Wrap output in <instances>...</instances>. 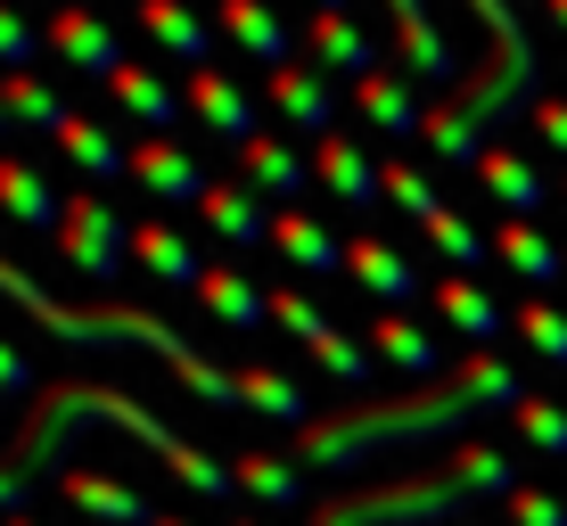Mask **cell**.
Here are the masks:
<instances>
[{
  "instance_id": "obj_28",
  "label": "cell",
  "mask_w": 567,
  "mask_h": 526,
  "mask_svg": "<svg viewBox=\"0 0 567 526\" xmlns=\"http://www.w3.org/2000/svg\"><path fill=\"white\" fill-rule=\"evenodd\" d=\"M230 477H239L247 502H264V510H297L305 502V470L280 453H230Z\"/></svg>"
},
{
  "instance_id": "obj_32",
  "label": "cell",
  "mask_w": 567,
  "mask_h": 526,
  "mask_svg": "<svg viewBox=\"0 0 567 526\" xmlns=\"http://www.w3.org/2000/svg\"><path fill=\"white\" fill-rule=\"evenodd\" d=\"M239 412L288 420L297 436L312 427V403H305V386H297V379H280V370H264V362H247V370H239Z\"/></svg>"
},
{
  "instance_id": "obj_51",
  "label": "cell",
  "mask_w": 567,
  "mask_h": 526,
  "mask_svg": "<svg viewBox=\"0 0 567 526\" xmlns=\"http://www.w3.org/2000/svg\"><path fill=\"white\" fill-rule=\"evenodd\" d=\"M0 444H9V436H0Z\"/></svg>"
},
{
  "instance_id": "obj_19",
  "label": "cell",
  "mask_w": 567,
  "mask_h": 526,
  "mask_svg": "<svg viewBox=\"0 0 567 526\" xmlns=\"http://www.w3.org/2000/svg\"><path fill=\"white\" fill-rule=\"evenodd\" d=\"M189 297H198V313H206V321H223V329H271L264 288L247 280L239 264H206V280L189 288Z\"/></svg>"
},
{
  "instance_id": "obj_31",
  "label": "cell",
  "mask_w": 567,
  "mask_h": 526,
  "mask_svg": "<svg viewBox=\"0 0 567 526\" xmlns=\"http://www.w3.org/2000/svg\"><path fill=\"white\" fill-rule=\"evenodd\" d=\"M370 354H386L395 370H412L420 386H427V379H444V370H436V338H427L412 313H379V321H370Z\"/></svg>"
},
{
  "instance_id": "obj_40",
  "label": "cell",
  "mask_w": 567,
  "mask_h": 526,
  "mask_svg": "<svg viewBox=\"0 0 567 526\" xmlns=\"http://www.w3.org/2000/svg\"><path fill=\"white\" fill-rule=\"evenodd\" d=\"M502 518L511 526H567V502L551 494V485H518V494L502 502Z\"/></svg>"
},
{
  "instance_id": "obj_39",
  "label": "cell",
  "mask_w": 567,
  "mask_h": 526,
  "mask_svg": "<svg viewBox=\"0 0 567 526\" xmlns=\"http://www.w3.org/2000/svg\"><path fill=\"white\" fill-rule=\"evenodd\" d=\"M33 50H50V42L9 9V0H0V74H25V66H33Z\"/></svg>"
},
{
  "instance_id": "obj_29",
  "label": "cell",
  "mask_w": 567,
  "mask_h": 526,
  "mask_svg": "<svg viewBox=\"0 0 567 526\" xmlns=\"http://www.w3.org/2000/svg\"><path fill=\"white\" fill-rule=\"evenodd\" d=\"M494 264H511L518 280H535V288H551L559 271H567V247H551L535 223H494Z\"/></svg>"
},
{
  "instance_id": "obj_4",
  "label": "cell",
  "mask_w": 567,
  "mask_h": 526,
  "mask_svg": "<svg viewBox=\"0 0 567 526\" xmlns=\"http://www.w3.org/2000/svg\"><path fill=\"white\" fill-rule=\"evenodd\" d=\"M518 461L494 444H461L444 461H420L403 477H362L338 485L329 502H312V526H461L477 502H511Z\"/></svg>"
},
{
  "instance_id": "obj_35",
  "label": "cell",
  "mask_w": 567,
  "mask_h": 526,
  "mask_svg": "<svg viewBox=\"0 0 567 526\" xmlns=\"http://www.w3.org/2000/svg\"><path fill=\"white\" fill-rule=\"evenodd\" d=\"M511 329H518L526 345H535L543 362H559V370H567V313H559L551 297H526L518 313H511Z\"/></svg>"
},
{
  "instance_id": "obj_27",
  "label": "cell",
  "mask_w": 567,
  "mask_h": 526,
  "mask_svg": "<svg viewBox=\"0 0 567 526\" xmlns=\"http://www.w3.org/2000/svg\"><path fill=\"white\" fill-rule=\"evenodd\" d=\"M420 239L436 247V264H453L461 280H468L477 264H494V239H477V230H468V214H461L453 198H436V206L420 214Z\"/></svg>"
},
{
  "instance_id": "obj_24",
  "label": "cell",
  "mask_w": 567,
  "mask_h": 526,
  "mask_svg": "<svg viewBox=\"0 0 567 526\" xmlns=\"http://www.w3.org/2000/svg\"><path fill=\"white\" fill-rule=\"evenodd\" d=\"M132 264L156 271V280H173V288H198L206 280V256L165 223V214H156V223H132Z\"/></svg>"
},
{
  "instance_id": "obj_15",
  "label": "cell",
  "mask_w": 567,
  "mask_h": 526,
  "mask_svg": "<svg viewBox=\"0 0 567 526\" xmlns=\"http://www.w3.org/2000/svg\"><path fill=\"white\" fill-rule=\"evenodd\" d=\"M305 58H312L321 74H346V83H362L370 66H386L379 42H370L354 17H329V9H312V25H305Z\"/></svg>"
},
{
  "instance_id": "obj_6",
  "label": "cell",
  "mask_w": 567,
  "mask_h": 526,
  "mask_svg": "<svg viewBox=\"0 0 567 526\" xmlns=\"http://www.w3.org/2000/svg\"><path fill=\"white\" fill-rule=\"evenodd\" d=\"M42 42H50V58H66V66H74V74H91V83H115V74L132 66L124 42H115V25H107V17H91L83 0H74V9H50Z\"/></svg>"
},
{
  "instance_id": "obj_48",
  "label": "cell",
  "mask_w": 567,
  "mask_h": 526,
  "mask_svg": "<svg viewBox=\"0 0 567 526\" xmlns=\"http://www.w3.org/2000/svg\"><path fill=\"white\" fill-rule=\"evenodd\" d=\"M230 526H264V518H230Z\"/></svg>"
},
{
  "instance_id": "obj_34",
  "label": "cell",
  "mask_w": 567,
  "mask_h": 526,
  "mask_svg": "<svg viewBox=\"0 0 567 526\" xmlns=\"http://www.w3.org/2000/svg\"><path fill=\"white\" fill-rule=\"evenodd\" d=\"M511 427H518V444H526V453H551V461H567V403H559V395H526L518 412H511Z\"/></svg>"
},
{
  "instance_id": "obj_41",
  "label": "cell",
  "mask_w": 567,
  "mask_h": 526,
  "mask_svg": "<svg viewBox=\"0 0 567 526\" xmlns=\"http://www.w3.org/2000/svg\"><path fill=\"white\" fill-rule=\"evenodd\" d=\"M17 395H42V386H33V362L0 338V403H17Z\"/></svg>"
},
{
  "instance_id": "obj_47",
  "label": "cell",
  "mask_w": 567,
  "mask_h": 526,
  "mask_svg": "<svg viewBox=\"0 0 567 526\" xmlns=\"http://www.w3.org/2000/svg\"><path fill=\"white\" fill-rule=\"evenodd\" d=\"M0 132H17V124H9V107H0Z\"/></svg>"
},
{
  "instance_id": "obj_30",
  "label": "cell",
  "mask_w": 567,
  "mask_h": 526,
  "mask_svg": "<svg viewBox=\"0 0 567 526\" xmlns=\"http://www.w3.org/2000/svg\"><path fill=\"white\" fill-rule=\"evenodd\" d=\"M58 157L83 165V173H91V189H107L115 173H132V148H115V132H100L91 115H66V124H58Z\"/></svg>"
},
{
  "instance_id": "obj_7",
  "label": "cell",
  "mask_w": 567,
  "mask_h": 526,
  "mask_svg": "<svg viewBox=\"0 0 567 526\" xmlns=\"http://www.w3.org/2000/svg\"><path fill=\"white\" fill-rule=\"evenodd\" d=\"M132 25H141L173 66H189V74L214 58V17L198 9V0H132Z\"/></svg>"
},
{
  "instance_id": "obj_12",
  "label": "cell",
  "mask_w": 567,
  "mask_h": 526,
  "mask_svg": "<svg viewBox=\"0 0 567 526\" xmlns=\"http://www.w3.org/2000/svg\"><path fill=\"white\" fill-rule=\"evenodd\" d=\"M346 271H354V288H362V297H379L386 313H403V305L427 288L420 271H412V256L386 247V239H370V230H362V239H346Z\"/></svg>"
},
{
  "instance_id": "obj_8",
  "label": "cell",
  "mask_w": 567,
  "mask_h": 526,
  "mask_svg": "<svg viewBox=\"0 0 567 526\" xmlns=\"http://www.w3.org/2000/svg\"><path fill=\"white\" fill-rule=\"evenodd\" d=\"M214 33H223L230 50H247L256 66H288V58H305L297 50V33H288V17L271 9V0H214Z\"/></svg>"
},
{
  "instance_id": "obj_37",
  "label": "cell",
  "mask_w": 567,
  "mask_h": 526,
  "mask_svg": "<svg viewBox=\"0 0 567 526\" xmlns=\"http://www.w3.org/2000/svg\"><path fill=\"white\" fill-rule=\"evenodd\" d=\"M305 354L321 362V379H338V386H362V395H370V345H354L346 329H329V338H321V345H305Z\"/></svg>"
},
{
  "instance_id": "obj_18",
  "label": "cell",
  "mask_w": 567,
  "mask_h": 526,
  "mask_svg": "<svg viewBox=\"0 0 567 526\" xmlns=\"http://www.w3.org/2000/svg\"><path fill=\"white\" fill-rule=\"evenodd\" d=\"M468 173H477V189H485V198H502V206H511V223H526V214H543V206L559 198V189L543 182V173L526 165L518 148H485V157L468 165Z\"/></svg>"
},
{
  "instance_id": "obj_26",
  "label": "cell",
  "mask_w": 567,
  "mask_h": 526,
  "mask_svg": "<svg viewBox=\"0 0 567 526\" xmlns=\"http://www.w3.org/2000/svg\"><path fill=\"white\" fill-rule=\"evenodd\" d=\"M107 100H115V115H132V124H148V141H165V132L182 124V107H189V100H173V91L156 83L148 66H124V74H115V83H107Z\"/></svg>"
},
{
  "instance_id": "obj_23",
  "label": "cell",
  "mask_w": 567,
  "mask_h": 526,
  "mask_svg": "<svg viewBox=\"0 0 567 526\" xmlns=\"http://www.w3.org/2000/svg\"><path fill=\"white\" fill-rule=\"evenodd\" d=\"M0 214H9V223H25V230H50V239H58V214H66V198L50 189V173H42V165L0 157Z\"/></svg>"
},
{
  "instance_id": "obj_36",
  "label": "cell",
  "mask_w": 567,
  "mask_h": 526,
  "mask_svg": "<svg viewBox=\"0 0 567 526\" xmlns=\"http://www.w3.org/2000/svg\"><path fill=\"white\" fill-rule=\"evenodd\" d=\"M264 305H271V329H288L297 345H321L329 329H338V321L321 313V305L305 297V288H264Z\"/></svg>"
},
{
  "instance_id": "obj_43",
  "label": "cell",
  "mask_w": 567,
  "mask_h": 526,
  "mask_svg": "<svg viewBox=\"0 0 567 526\" xmlns=\"http://www.w3.org/2000/svg\"><path fill=\"white\" fill-rule=\"evenodd\" d=\"M543 9H551V25H559V33H567V0H543Z\"/></svg>"
},
{
  "instance_id": "obj_1",
  "label": "cell",
  "mask_w": 567,
  "mask_h": 526,
  "mask_svg": "<svg viewBox=\"0 0 567 526\" xmlns=\"http://www.w3.org/2000/svg\"><path fill=\"white\" fill-rule=\"evenodd\" d=\"M83 427H124L132 444H148L156 461H165L173 477L189 485L198 502H223V494H239V477H230V461H214L198 453V444L182 436V427H165L148 412L132 386H91V379H58L42 386V395L25 403V420L9 427V444H0V518H25V502H33V485H42L58 461L74 453V436Z\"/></svg>"
},
{
  "instance_id": "obj_42",
  "label": "cell",
  "mask_w": 567,
  "mask_h": 526,
  "mask_svg": "<svg viewBox=\"0 0 567 526\" xmlns=\"http://www.w3.org/2000/svg\"><path fill=\"white\" fill-rule=\"evenodd\" d=\"M535 132H543V141H551L559 157H567V100H543V107H535Z\"/></svg>"
},
{
  "instance_id": "obj_14",
  "label": "cell",
  "mask_w": 567,
  "mask_h": 526,
  "mask_svg": "<svg viewBox=\"0 0 567 526\" xmlns=\"http://www.w3.org/2000/svg\"><path fill=\"white\" fill-rule=\"evenodd\" d=\"M58 485H66V502H74V510H83V518H100V526H156V518H165V510H156V502L141 494V485L100 477V470H66Z\"/></svg>"
},
{
  "instance_id": "obj_45",
  "label": "cell",
  "mask_w": 567,
  "mask_h": 526,
  "mask_svg": "<svg viewBox=\"0 0 567 526\" xmlns=\"http://www.w3.org/2000/svg\"><path fill=\"white\" fill-rule=\"evenodd\" d=\"M0 526H42V518H33V510H25V518H0Z\"/></svg>"
},
{
  "instance_id": "obj_5",
  "label": "cell",
  "mask_w": 567,
  "mask_h": 526,
  "mask_svg": "<svg viewBox=\"0 0 567 526\" xmlns=\"http://www.w3.org/2000/svg\"><path fill=\"white\" fill-rule=\"evenodd\" d=\"M58 264L83 271V280H115L132 264V223L115 214L100 189H66V214H58Z\"/></svg>"
},
{
  "instance_id": "obj_10",
  "label": "cell",
  "mask_w": 567,
  "mask_h": 526,
  "mask_svg": "<svg viewBox=\"0 0 567 526\" xmlns=\"http://www.w3.org/2000/svg\"><path fill=\"white\" fill-rule=\"evenodd\" d=\"M386 17H395V66H403V74H427V83H444V91L468 74L461 58H453V42L436 33L427 0H386Z\"/></svg>"
},
{
  "instance_id": "obj_16",
  "label": "cell",
  "mask_w": 567,
  "mask_h": 526,
  "mask_svg": "<svg viewBox=\"0 0 567 526\" xmlns=\"http://www.w3.org/2000/svg\"><path fill=\"white\" fill-rule=\"evenodd\" d=\"M354 115H362L370 132H386V141H412V132L427 124L420 100H412V74H403V66H370L362 83H354Z\"/></svg>"
},
{
  "instance_id": "obj_9",
  "label": "cell",
  "mask_w": 567,
  "mask_h": 526,
  "mask_svg": "<svg viewBox=\"0 0 567 526\" xmlns=\"http://www.w3.org/2000/svg\"><path fill=\"white\" fill-rule=\"evenodd\" d=\"M264 100L280 107L297 132H321L329 141V124H338V74H321L312 58H288V66L264 74Z\"/></svg>"
},
{
  "instance_id": "obj_50",
  "label": "cell",
  "mask_w": 567,
  "mask_h": 526,
  "mask_svg": "<svg viewBox=\"0 0 567 526\" xmlns=\"http://www.w3.org/2000/svg\"><path fill=\"white\" fill-rule=\"evenodd\" d=\"M58 9H74V0H58Z\"/></svg>"
},
{
  "instance_id": "obj_20",
  "label": "cell",
  "mask_w": 567,
  "mask_h": 526,
  "mask_svg": "<svg viewBox=\"0 0 567 526\" xmlns=\"http://www.w3.org/2000/svg\"><path fill=\"white\" fill-rule=\"evenodd\" d=\"M198 223H206L223 247H264V239H271V206H264L247 182H214L206 198H198Z\"/></svg>"
},
{
  "instance_id": "obj_38",
  "label": "cell",
  "mask_w": 567,
  "mask_h": 526,
  "mask_svg": "<svg viewBox=\"0 0 567 526\" xmlns=\"http://www.w3.org/2000/svg\"><path fill=\"white\" fill-rule=\"evenodd\" d=\"M379 182H386V198H395L403 214H412V223H420V214H427V206H436V198H444V189H436V182H427V173H420V165H403V157H386V165H379Z\"/></svg>"
},
{
  "instance_id": "obj_46",
  "label": "cell",
  "mask_w": 567,
  "mask_h": 526,
  "mask_svg": "<svg viewBox=\"0 0 567 526\" xmlns=\"http://www.w3.org/2000/svg\"><path fill=\"white\" fill-rule=\"evenodd\" d=\"M156 526H198V518H173V510H165V518H156Z\"/></svg>"
},
{
  "instance_id": "obj_44",
  "label": "cell",
  "mask_w": 567,
  "mask_h": 526,
  "mask_svg": "<svg viewBox=\"0 0 567 526\" xmlns=\"http://www.w3.org/2000/svg\"><path fill=\"white\" fill-rule=\"evenodd\" d=\"M312 9H329V17H346V0H312Z\"/></svg>"
},
{
  "instance_id": "obj_2",
  "label": "cell",
  "mask_w": 567,
  "mask_h": 526,
  "mask_svg": "<svg viewBox=\"0 0 567 526\" xmlns=\"http://www.w3.org/2000/svg\"><path fill=\"white\" fill-rule=\"evenodd\" d=\"M526 395H535V386L502 354H468L461 370H444V379H427V386L354 395V403H338V412H321L297 436V461H312V470H362V461H386V453H403V444L461 436V427L485 420V412H518Z\"/></svg>"
},
{
  "instance_id": "obj_22",
  "label": "cell",
  "mask_w": 567,
  "mask_h": 526,
  "mask_svg": "<svg viewBox=\"0 0 567 526\" xmlns=\"http://www.w3.org/2000/svg\"><path fill=\"white\" fill-rule=\"evenodd\" d=\"M271 247H280L297 271H346V239L321 223V214H305V206H280V214H271Z\"/></svg>"
},
{
  "instance_id": "obj_49",
  "label": "cell",
  "mask_w": 567,
  "mask_h": 526,
  "mask_svg": "<svg viewBox=\"0 0 567 526\" xmlns=\"http://www.w3.org/2000/svg\"><path fill=\"white\" fill-rule=\"evenodd\" d=\"M559 198H567V173H559Z\"/></svg>"
},
{
  "instance_id": "obj_3",
  "label": "cell",
  "mask_w": 567,
  "mask_h": 526,
  "mask_svg": "<svg viewBox=\"0 0 567 526\" xmlns=\"http://www.w3.org/2000/svg\"><path fill=\"white\" fill-rule=\"evenodd\" d=\"M0 297H9L33 329H50L58 345H100V354L132 345V354L165 362L198 403H214V412H239V370H214L198 345H189L165 313H148V305H58L50 288H33V271L17 264V256H0Z\"/></svg>"
},
{
  "instance_id": "obj_21",
  "label": "cell",
  "mask_w": 567,
  "mask_h": 526,
  "mask_svg": "<svg viewBox=\"0 0 567 526\" xmlns=\"http://www.w3.org/2000/svg\"><path fill=\"white\" fill-rule=\"evenodd\" d=\"M239 182L256 189V198H288V206H297L305 189H312V165H305V157H297L288 141H271V132H256V141L239 148Z\"/></svg>"
},
{
  "instance_id": "obj_33",
  "label": "cell",
  "mask_w": 567,
  "mask_h": 526,
  "mask_svg": "<svg viewBox=\"0 0 567 526\" xmlns=\"http://www.w3.org/2000/svg\"><path fill=\"white\" fill-rule=\"evenodd\" d=\"M0 107H9V124H17V132H50V141H58V124L74 115L50 83H33V74H0Z\"/></svg>"
},
{
  "instance_id": "obj_17",
  "label": "cell",
  "mask_w": 567,
  "mask_h": 526,
  "mask_svg": "<svg viewBox=\"0 0 567 526\" xmlns=\"http://www.w3.org/2000/svg\"><path fill=\"white\" fill-rule=\"evenodd\" d=\"M312 182H321V189H329V198H338V206H354V214H370V206H379V198H386V182H379V165H370V157H362V148H354V141H346V132H329V141H321V148H312Z\"/></svg>"
},
{
  "instance_id": "obj_25",
  "label": "cell",
  "mask_w": 567,
  "mask_h": 526,
  "mask_svg": "<svg viewBox=\"0 0 567 526\" xmlns=\"http://www.w3.org/2000/svg\"><path fill=\"white\" fill-rule=\"evenodd\" d=\"M427 305H436V321H453L461 338H477L485 354H494V338L511 329V313H502V305L485 297L477 280H461V271H444V280H436V297H427Z\"/></svg>"
},
{
  "instance_id": "obj_13",
  "label": "cell",
  "mask_w": 567,
  "mask_h": 526,
  "mask_svg": "<svg viewBox=\"0 0 567 526\" xmlns=\"http://www.w3.org/2000/svg\"><path fill=\"white\" fill-rule=\"evenodd\" d=\"M124 182H141L148 198H165V206H198L206 189H214L206 165L189 157L182 141H141V148H132V173H124Z\"/></svg>"
},
{
  "instance_id": "obj_11",
  "label": "cell",
  "mask_w": 567,
  "mask_h": 526,
  "mask_svg": "<svg viewBox=\"0 0 567 526\" xmlns=\"http://www.w3.org/2000/svg\"><path fill=\"white\" fill-rule=\"evenodd\" d=\"M182 100H189V115H198V124L214 132V141H230V157H239V148L264 132V124H256V100H247V91L230 83L223 66H198V74H189V91H182Z\"/></svg>"
}]
</instances>
